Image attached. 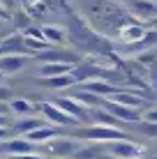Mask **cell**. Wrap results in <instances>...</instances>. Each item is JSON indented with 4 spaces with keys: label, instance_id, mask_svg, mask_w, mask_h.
Returning a JSON list of instances; mask_svg holds the SVG:
<instances>
[{
    "label": "cell",
    "instance_id": "1",
    "mask_svg": "<svg viewBox=\"0 0 157 159\" xmlns=\"http://www.w3.org/2000/svg\"><path fill=\"white\" fill-rule=\"evenodd\" d=\"M79 139H85V141H106V143H111V141H125L127 134L122 129L118 127H104V125H93V127H85L79 131Z\"/></svg>",
    "mask_w": 157,
    "mask_h": 159
},
{
    "label": "cell",
    "instance_id": "2",
    "mask_svg": "<svg viewBox=\"0 0 157 159\" xmlns=\"http://www.w3.org/2000/svg\"><path fill=\"white\" fill-rule=\"evenodd\" d=\"M129 12L136 21H153L157 19V0H127Z\"/></svg>",
    "mask_w": 157,
    "mask_h": 159
},
{
    "label": "cell",
    "instance_id": "3",
    "mask_svg": "<svg viewBox=\"0 0 157 159\" xmlns=\"http://www.w3.org/2000/svg\"><path fill=\"white\" fill-rule=\"evenodd\" d=\"M39 111H42V116H44L46 120H51L53 125H60V127H74V125H79L76 118L67 116L65 111H60V108H58L56 104H51V102L39 104Z\"/></svg>",
    "mask_w": 157,
    "mask_h": 159
},
{
    "label": "cell",
    "instance_id": "4",
    "mask_svg": "<svg viewBox=\"0 0 157 159\" xmlns=\"http://www.w3.org/2000/svg\"><path fill=\"white\" fill-rule=\"evenodd\" d=\"M99 106H104L113 118L122 120V122H139V120H141V113H139L136 108L125 106V104H118V102H111V99H102Z\"/></svg>",
    "mask_w": 157,
    "mask_h": 159
},
{
    "label": "cell",
    "instance_id": "5",
    "mask_svg": "<svg viewBox=\"0 0 157 159\" xmlns=\"http://www.w3.org/2000/svg\"><path fill=\"white\" fill-rule=\"evenodd\" d=\"M44 150H46V155L67 157V155H76V152H79V143L72 141V139H60V141L51 139V141L44 143Z\"/></svg>",
    "mask_w": 157,
    "mask_h": 159
},
{
    "label": "cell",
    "instance_id": "6",
    "mask_svg": "<svg viewBox=\"0 0 157 159\" xmlns=\"http://www.w3.org/2000/svg\"><path fill=\"white\" fill-rule=\"evenodd\" d=\"M141 150H143L141 145L132 143L129 139H125V141H111V143H109V152L113 157H120V159H134V157L141 155Z\"/></svg>",
    "mask_w": 157,
    "mask_h": 159
},
{
    "label": "cell",
    "instance_id": "7",
    "mask_svg": "<svg viewBox=\"0 0 157 159\" xmlns=\"http://www.w3.org/2000/svg\"><path fill=\"white\" fill-rule=\"evenodd\" d=\"M56 106L65 111L67 116L76 118L79 122H83L85 118H88V111H85V106H81V104L74 99V97H60V99H56Z\"/></svg>",
    "mask_w": 157,
    "mask_h": 159
},
{
    "label": "cell",
    "instance_id": "8",
    "mask_svg": "<svg viewBox=\"0 0 157 159\" xmlns=\"http://www.w3.org/2000/svg\"><path fill=\"white\" fill-rule=\"evenodd\" d=\"M0 150L5 155H12V157H19V155H30L35 152V143H30L28 139H12V141H5L0 145Z\"/></svg>",
    "mask_w": 157,
    "mask_h": 159
},
{
    "label": "cell",
    "instance_id": "9",
    "mask_svg": "<svg viewBox=\"0 0 157 159\" xmlns=\"http://www.w3.org/2000/svg\"><path fill=\"white\" fill-rule=\"evenodd\" d=\"M99 76H104V69H99L97 65H90V62L79 65V67L72 69V79L76 81V83H83V81H88V79H99Z\"/></svg>",
    "mask_w": 157,
    "mask_h": 159
},
{
    "label": "cell",
    "instance_id": "10",
    "mask_svg": "<svg viewBox=\"0 0 157 159\" xmlns=\"http://www.w3.org/2000/svg\"><path fill=\"white\" fill-rule=\"evenodd\" d=\"M83 90H88V92H93V95L97 97H111V95H116V85H111L109 81H104V79H95V81H88V83L83 85Z\"/></svg>",
    "mask_w": 157,
    "mask_h": 159
},
{
    "label": "cell",
    "instance_id": "11",
    "mask_svg": "<svg viewBox=\"0 0 157 159\" xmlns=\"http://www.w3.org/2000/svg\"><path fill=\"white\" fill-rule=\"evenodd\" d=\"M143 35H145V28H143V25H139V23H127V25H122V28L118 30V37H120L122 42H127V44L141 42Z\"/></svg>",
    "mask_w": 157,
    "mask_h": 159
},
{
    "label": "cell",
    "instance_id": "12",
    "mask_svg": "<svg viewBox=\"0 0 157 159\" xmlns=\"http://www.w3.org/2000/svg\"><path fill=\"white\" fill-rule=\"evenodd\" d=\"M74 65L72 62H44L42 65V76L44 79H51V76H62V74H72Z\"/></svg>",
    "mask_w": 157,
    "mask_h": 159
},
{
    "label": "cell",
    "instance_id": "13",
    "mask_svg": "<svg viewBox=\"0 0 157 159\" xmlns=\"http://www.w3.org/2000/svg\"><path fill=\"white\" fill-rule=\"evenodd\" d=\"M0 46H2L5 56H23V53H28L23 46V35H9Z\"/></svg>",
    "mask_w": 157,
    "mask_h": 159
},
{
    "label": "cell",
    "instance_id": "14",
    "mask_svg": "<svg viewBox=\"0 0 157 159\" xmlns=\"http://www.w3.org/2000/svg\"><path fill=\"white\" fill-rule=\"evenodd\" d=\"M25 65V56H2L0 58V72L2 74H16Z\"/></svg>",
    "mask_w": 157,
    "mask_h": 159
},
{
    "label": "cell",
    "instance_id": "15",
    "mask_svg": "<svg viewBox=\"0 0 157 159\" xmlns=\"http://www.w3.org/2000/svg\"><path fill=\"white\" fill-rule=\"evenodd\" d=\"M56 136H58V129L44 127V125H42L39 129H35V131H30V134H25V139H28L30 143H46V141L56 139Z\"/></svg>",
    "mask_w": 157,
    "mask_h": 159
},
{
    "label": "cell",
    "instance_id": "16",
    "mask_svg": "<svg viewBox=\"0 0 157 159\" xmlns=\"http://www.w3.org/2000/svg\"><path fill=\"white\" fill-rule=\"evenodd\" d=\"M37 58L44 60V62H72L74 56L67 51H58V48H48V51H42L37 53Z\"/></svg>",
    "mask_w": 157,
    "mask_h": 159
},
{
    "label": "cell",
    "instance_id": "17",
    "mask_svg": "<svg viewBox=\"0 0 157 159\" xmlns=\"http://www.w3.org/2000/svg\"><path fill=\"white\" fill-rule=\"evenodd\" d=\"M104 99H111V102H118V104H125V106H129V108H136V106H141V104H143V97L129 95V92H116V95L104 97Z\"/></svg>",
    "mask_w": 157,
    "mask_h": 159
},
{
    "label": "cell",
    "instance_id": "18",
    "mask_svg": "<svg viewBox=\"0 0 157 159\" xmlns=\"http://www.w3.org/2000/svg\"><path fill=\"white\" fill-rule=\"evenodd\" d=\"M72 97L81 104V106H88V108H97L102 104V97H97V95H93V92H88V90H76Z\"/></svg>",
    "mask_w": 157,
    "mask_h": 159
},
{
    "label": "cell",
    "instance_id": "19",
    "mask_svg": "<svg viewBox=\"0 0 157 159\" xmlns=\"http://www.w3.org/2000/svg\"><path fill=\"white\" fill-rule=\"evenodd\" d=\"M95 125H104V127H118V118H113L106 108H95Z\"/></svg>",
    "mask_w": 157,
    "mask_h": 159
},
{
    "label": "cell",
    "instance_id": "20",
    "mask_svg": "<svg viewBox=\"0 0 157 159\" xmlns=\"http://www.w3.org/2000/svg\"><path fill=\"white\" fill-rule=\"evenodd\" d=\"M9 111L16 113V116H30L35 111V106L28 102V99H12L9 102Z\"/></svg>",
    "mask_w": 157,
    "mask_h": 159
},
{
    "label": "cell",
    "instance_id": "21",
    "mask_svg": "<svg viewBox=\"0 0 157 159\" xmlns=\"http://www.w3.org/2000/svg\"><path fill=\"white\" fill-rule=\"evenodd\" d=\"M39 127H42V120H37V118H23V120H19V122L14 125V129L19 131V134H30V131H35Z\"/></svg>",
    "mask_w": 157,
    "mask_h": 159
},
{
    "label": "cell",
    "instance_id": "22",
    "mask_svg": "<svg viewBox=\"0 0 157 159\" xmlns=\"http://www.w3.org/2000/svg\"><path fill=\"white\" fill-rule=\"evenodd\" d=\"M42 32H44L46 42H51V44H65V39H67L65 30H60V28H53V25H46V28H42Z\"/></svg>",
    "mask_w": 157,
    "mask_h": 159
},
{
    "label": "cell",
    "instance_id": "23",
    "mask_svg": "<svg viewBox=\"0 0 157 159\" xmlns=\"http://www.w3.org/2000/svg\"><path fill=\"white\" fill-rule=\"evenodd\" d=\"M76 81L72 79V74H62V76H51V79H44V85L48 88H69Z\"/></svg>",
    "mask_w": 157,
    "mask_h": 159
},
{
    "label": "cell",
    "instance_id": "24",
    "mask_svg": "<svg viewBox=\"0 0 157 159\" xmlns=\"http://www.w3.org/2000/svg\"><path fill=\"white\" fill-rule=\"evenodd\" d=\"M155 58H157L155 51H145V53L139 56V62H143V65H150V62H153V65H155Z\"/></svg>",
    "mask_w": 157,
    "mask_h": 159
},
{
    "label": "cell",
    "instance_id": "25",
    "mask_svg": "<svg viewBox=\"0 0 157 159\" xmlns=\"http://www.w3.org/2000/svg\"><path fill=\"white\" fill-rule=\"evenodd\" d=\"M23 35H25V37H35V39H46L44 32H42V28H25Z\"/></svg>",
    "mask_w": 157,
    "mask_h": 159
},
{
    "label": "cell",
    "instance_id": "26",
    "mask_svg": "<svg viewBox=\"0 0 157 159\" xmlns=\"http://www.w3.org/2000/svg\"><path fill=\"white\" fill-rule=\"evenodd\" d=\"M0 102H12V90L0 85Z\"/></svg>",
    "mask_w": 157,
    "mask_h": 159
},
{
    "label": "cell",
    "instance_id": "27",
    "mask_svg": "<svg viewBox=\"0 0 157 159\" xmlns=\"http://www.w3.org/2000/svg\"><path fill=\"white\" fill-rule=\"evenodd\" d=\"M143 118H145V122H155V125H157V108H150Z\"/></svg>",
    "mask_w": 157,
    "mask_h": 159
},
{
    "label": "cell",
    "instance_id": "28",
    "mask_svg": "<svg viewBox=\"0 0 157 159\" xmlns=\"http://www.w3.org/2000/svg\"><path fill=\"white\" fill-rule=\"evenodd\" d=\"M14 159H48V157L37 155V152H30V155H19V157H14Z\"/></svg>",
    "mask_w": 157,
    "mask_h": 159
},
{
    "label": "cell",
    "instance_id": "29",
    "mask_svg": "<svg viewBox=\"0 0 157 159\" xmlns=\"http://www.w3.org/2000/svg\"><path fill=\"white\" fill-rule=\"evenodd\" d=\"M0 19H5V21H12V16H9V12H7V7H5L2 2H0Z\"/></svg>",
    "mask_w": 157,
    "mask_h": 159
},
{
    "label": "cell",
    "instance_id": "30",
    "mask_svg": "<svg viewBox=\"0 0 157 159\" xmlns=\"http://www.w3.org/2000/svg\"><path fill=\"white\" fill-rule=\"evenodd\" d=\"M150 79H153V83H157V62L150 67Z\"/></svg>",
    "mask_w": 157,
    "mask_h": 159
},
{
    "label": "cell",
    "instance_id": "31",
    "mask_svg": "<svg viewBox=\"0 0 157 159\" xmlns=\"http://www.w3.org/2000/svg\"><path fill=\"white\" fill-rule=\"evenodd\" d=\"M5 136H7V129H5V127H0V139H5Z\"/></svg>",
    "mask_w": 157,
    "mask_h": 159
},
{
    "label": "cell",
    "instance_id": "32",
    "mask_svg": "<svg viewBox=\"0 0 157 159\" xmlns=\"http://www.w3.org/2000/svg\"><path fill=\"white\" fill-rule=\"evenodd\" d=\"M5 111H7V106H5V104H0V116H2Z\"/></svg>",
    "mask_w": 157,
    "mask_h": 159
},
{
    "label": "cell",
    "instance_id": "33",
    "mask_svg": "<svg viewBox=\"0 0 157 159\" xmlns=\"http://www.w3.org/2000/svg\"><path fill=\"white\" fill-rule=\"evenodd\" d=\"M150 25H153V28L157 30V19H153V21H150Z\"/></svg>",
    "mask_w": 157,
    "mask_h": 159
},
{
    "label": "cell",
    "instance_id": "34",
    "mask_svg": "<svg viewBox=\"0 0 157 159\" xmlns=\"http://www.w3.org/2000/svg\"><path fill=\"white\" fill-rule=\"evenodd\" d=\"M0 127H5V116H0Z\"/></svg>",
    "mask_w": 157,
    "mask_h": 159
},
{
    "label": "cell",
    "instance_id": "35",
    "mask_svg": "<svg viewBox=\"0 0 157 159\" xmlns=\"http://www.w3.org/2000/svg\"><path fill=\"white\" fill-rule=\"evenodd\" d=\"M25 2H28V5H35V2H39V0H25Z\"/></svg>",
    "mask_w": 157,
    "mask_h": 159
},
{
    "label": "cell",
    "instance_id": "36",
    "mask_svg": "<svg viewBox=\"0 0 157 159\" xmlns=\"http://www.w3.org/2000/svg\"><path fill=\"white\" fill-rule=\"evenodd\" d=\"M5 56V51H2V46H0V58H2Z\"/></svg>",
    "mask_w": 157,
    "mask_h": 159
},
{
    "label": "cell",
    "instance_id": "37",
    "mask_svg": "<svg viewBox=\"0 0 157 159\" xmlns=\"http://www.w3.org/2000/svg\"><path fill=\"white\" fill-rule=\"evenodd\" d=\"M2 76H5V74H2V72H0V79H2Z\"/></svg>",
    "mask_w": 157,
    "mask_h": 159
},
{
    "label": "cell",
    "instance_id": "38",
    "mask_svg": "<svg viewBox=\"0 0 157 159\" xmlns=\"http://www.w3.org/2000/svg\"><path fill=\"white\" fill-rule=\"evenodd\" d=\"M14 2H19V0H14Z\"/></svg>",
    "mask_w": 157,
    "mask_h": 159
},
{
    "label": "cell",
    "instance_id": "39",
    "mask_svg": "<svg viewBox=\"0 0 157 159\" xmlns=\"http://www.w3.org/2000/svg\"><path fill=\"white\" fill-rule=\"evenodd\" d=\"M134 159H139V157H134Z\"/></svg>",
    "mask_w": 157,
    "mask_h": 159
}]
</instances>
